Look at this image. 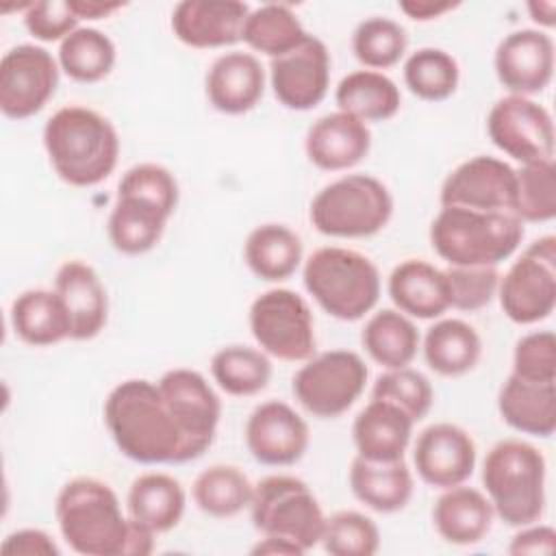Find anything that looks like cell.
Returning <instances> with one entry per match:
<instances>
[{"mask_svg":"<svg viewBox=\"0 0 556 556\" xmlns=\"http://www.w3.org/2000/svg\"><path fill=\"white\" fill-rule=\"evenodd\" d=\"M59 61L41 46L20 43L0 61V111L22 122L37 115L59 87Z\"/></svg>","mask_w":556,"mask_h":556,"instance_id":"4fadbf2b","label":"cell"},{"mask_svg":"<svg viewBox=\"0 0 556 556\" xmlns=\"http://www.w3.org/2000/svg\"><path fill=\"white\" fill-rule=\"evenodd\" d=\"M252 495L254 484L250 478L239 467L226 463L202 469L191 484L195 506L215 519H230L250 508Z\"/></svg>","mask_w":556,"mask_h":556,"instance_id":"d590c367","label":"cell"},{"mask_svg":"<svg viewBox=\"0 0 556 556\" xmlns=\"http://www.w3.org/2000/svg\"><path fill=\"white\" fill-rule=\"evenodd\" d=\"M400 11L415 20V22H430L437 20L441 15H445L447 11H454L458 7V2H450V0H402Z\"/></svg>","mask_w":556,"mask_h":556,"instance_id":"816d5d0a","label":"cell"},{"mask_svg":"<svg viewBox=\"0 0 556 556\" xmlns=\"http://www.w3.org/2000/svg\"><path fill=\"white\" fill-rule=\"evenodd\" d=\"M486 135L500 152L521 165L554 159V119L528 96L508 93L495 100L486 115Z\"/></svg>","mask_w":556,"mask_h":556,"instance_id":"7c38bea8","label":"cell"},{"mask_svg":"<svg viewBox=\"0 0 556 556\" xmlns=\"http://www.w3.org/2000/svg\"><path fill=\"white\" fill-rule=\"evenodd\" d=\"M41 139L54 174L72 187H96L117 167V130L96 109L61 106L48 117Z\"/></svg>","mask_w":556,"mask_h":556,"instance_id":"3957f363","label":"cell"},{"mask_svg":"<svg viewBox=\"0 0 556 556\" xmlns=\"http://www.w3.org/2000/svg\"><path fill=\"white\" fill-rule=\"evenodd\" d=\"M308 295L324 313L341 321L363 319L380 300V271L376 263L341 245L315 250L302 269Z\"/></svg>","mask_w":556,"mask_h":556,"instance_id":"8992f818","label":"cell"},{"mask_svg":"<svg viewBox=\"0 0 556 556\" xmlns=\"http://www.w3.org/2000/svg\"><path fill=\"white\" fill-rule=\"evenodd\" d=\"M169 217L167 211L148 200L117 193L106 219V235L117 252L139 256L161 241Z\"/></svg>","mask_w":556,"mask_h":556,"instance_id":"f546056e","label":"cell"},{"mask_svg":"<svg viewBox=\"0 0 556 556\" xmlns=\"http://www.w3.org/2000/svg\"><path fill=\"white\" fill-rule=\"evenodd\" d=\"M547 463L521 439L497 441L482 460V486L495 517L510 528L534 523L545 513Z\"/></svg>","mask_w":556,"mask_h":556,"instance_id":"277c9868","label":"cell"},{"mask_svg":"<svg viewBox=\"0 0 556 556\" xmlns=\"http://www.w3.org/2000/svg\"><path fill=\"white\" fill-rule=\"evenodd\" d=\"M304 256L302 239L287 224L267 222L250 230L243 243L248 269L265 282H282L295 274Z\"/></svg>","mask_w":556,"mask_h":556,"instance_id":"4dcf8cb0","label":"cell"},{"mask_svg":"<svg viewBox=\"0 0 556 556\" xmlns=\"http://www.w3.org/2000/svg\"><path fill=\"white\" fill-rule=\"evenodd\" d=\"M393 215L389 187L369 174H345L317 191L308 217L317 232L334 239L378 235Z\"/></svg>","mask_w":556,"mask_h":556,"instance_id":"52a82bcc","label":"cell"},{"mask_svg":"<svg viewBox=\"0 0 556 556\" xmlns=\"http://www.w3.org/2000/svg\"><path fill=\"white\" fill-rule=\"evenodd\" d=\"M334 102L339 111L365 124L387 122L400 111L402 93L395 80L384 72L354 70L339 80L334 89Z\"/></svg>","mask_w":556,"mask_h":556,"instance_id":"836d02e7","label":"cell"},{"mask_svg":"<svg viewBox=\"0 0 556 556\" xmlns=\"http://www.w3.org/2000/svg\"><path fill=\"white\" fill-rule=\"evenodd\" d=\"M369 369L352 350L313 354L291 378L295 402L313 417L337 419L348 413L367 384Z\"/></svg>","mask_w":556,"mask_h":556,"instance_id":"30bf717a","label":"cell"},{"mask_svg":"<svg viewBox=\"0 0 556 556\" xmlns=\"http://www.w3.org/2000/svg\"><path fill=\"white\" fill-rule=\"evenodd\" d=\"M415 421L395 404L371 397L352 421L356 456L367 460L404 458Z\"/></svg>","mask_w":556,"mask_h":556,"instance_id":"d4e9b609","label":"cell"},{"mask_svg":"<svg viewBox=\"0 0 556 556\" xmlns=\"http://www.w3.org/2000/svg\"><path fill=\"white\" fill-rule=\"evenodd\" d=\"M250 7L239 0H182L172 11L174 37L198 50L241 41Z\"/></svg>","mask_w":556,"mask_h":556,"instance_id":"ffe728a7","label":"cell"},{"mask_svg":"<svg viewBox=\"0 0 556 556\" xmlns=\"http://www.w3.org/2000/svg\"><path fill=\"white\" fill-rule=\"evenodd\" d=\"M408 48L404 26L391 17L374 15L363 20L352 33V52L365 70H387L400 63Z\"/></svg>","mask_w":556,"mask_h":556,"instance_id":"60d3db41","label":"cell"},{"mask_svg":"<svg viewBox=\"0 0 556 556\" xmlns=\"http://www.w3.org/2000/svg\"><path fill=\"white\" fill-rule=\"evenodd\" d=\"M371 397L387 400L400 406L413 421H419L432 408L434 389L421 371L413 367H400V369H384L376 378L371 387Z\"/></svg>","mask_w":556,"mask_h":556,"instance_id":"ee69618b","label":"cell"},{"mask_svg":"<svg viewBox=\"0 0 556 556\" xmlns=\"http://www.w3.org/2000/svg\"><path fill=\"white\" fill-rule=\"evenodd\" d=\"M9 319L17 339L33 348H48L70 339V317L54 289L22 291L11 302Z\"/></svg>","mask_w":556,"mask_h":556,"instance_id":"d6a6232c","label":"cell"},{"mask_svg":"<svg viewBox=\"0 0 556 556\" xmlns=\"http://www.w3.org/2000/svg\"><path fill=\"white\" fill-rule=\"evenodd\" d=\"M319 543L330 556H374L380 549V530L358 510H337L326 517Z\"/></svg>","mask_w":556,"mask_h":556,"instance_id":"7bdbcfd3","label":"cell"},{"mask_svg":"<svg viewBox=\"0 0 556 556\" xmlns=\"http://www.w3.org/2000/svg\"><path fill=\"white\" fill-rule=\"evenodd\" d=\"M80 20L70 9L67 0H39L30 2L24 11L26 30L39 41H63L78 28Z\"/></svg>","mask_w":556,"mask_h":556,"instance_id":"c3c4849f","label":"cell"},{"mask_svg":"<svg viewBox=\"0 0 556 556\" xmlns=\"http://www.w3.org/2000/svg\"><path fill=\"white\" fill-rule=\"evenodd\" d=\"M306 35L308 33L289 4L267 2L248 13L241 41H245L250 50L276 59L300 46Z\"/></svg>","mask_w":556,"mask_h":556,"instance_id":"8d00e7d4","label":"cell"},{"mask_svg":"<svg viewBox=\"0 0 556 556\" xmlns=\"http://www.w3.org/2000/svg\"><path fill=\"white\" fill-rule=\"evenodd\" d=\"M117 50L113 39L93 26H78L56 52L59 67L76 83L91 85L106 78L115 65Z\"/></svg>","mask_w":556,"mask_h":556,"instance_id":"74e56055","label":"cell"},{"mask_svg":"<svg viewBox=\"0 0 556 556\" xmlns=\"http://www.w3.org/2000/svg\"><path fill=\"white\" fill-rule=\"evenodd\" d=\"M54 291L70 317V339L89 341L104 330L109 319V295L104 282L89 263L80 258L65 261L56 269Z\"/></svg>","mask_w":556,"mask_h":556,"instance_id":"44dd1931","label":"cell"},{"mask_svg":"<svg viewBox=\"0 0 556 556\" xmlns=\"http://www.w3.org/2000/svg\"><path fill=\"white\" fill-rule=\"evenodd\" d=\"M426 365L445 378L471 371L482 356V339L478 330L458 317L437 319L421 339Z\"/></svg>","mask_w":556,"mask_h":556,"instance_id":"1f68e13d","label":"cell"},{"mask_svg":"<svg viewBox=\"0 0 556 556\" xmlns=\"http://www.w3.org/2000/svg\"><path fill=\"white\" fill-rule=\"evenodd\" d=\"M243 437L252 458L267 467L295 465L311 443L308 424L282 400H267L254 406L248 415Z\"/></svg>","mask_w":556,"mask_h":556,"instance_id":"9a60e30c","label":"cell"},{"mask_svg":"<svg viewBox=\"0 0 556 556\" xmlns=\"http://www.w3.org/2000/svg\"><path fill=\"white\" fill-rule=\"evenodd\" d=\"M404 85L426 102H443L454 96L460 83L458 61L441 48H419L404 61Z\"/></svg>","mask_w":556,"mask_h":556,"instance_id":"ab89813d","label":"cell"},{"mask_svg":"<svg viewBox=\"0 0 556 556\" xmlns=\"http://www.w3.org/2000/svg\"><path fill=\"white\" fill-rule=\"evenodd\" d=\"M515 215L526 224L556 217V165L552 161L523 163L515 169Z\"/></svg>","mask_w":556,"mask_h":556,"instance_id":"b9f144b4","label":"cell"},{"mask_svg":"<svg viewBox=\"0 0 556 556\" xmlns=\"http://www.w3.org/2000/svg\"><path fill=\"white\" fill-rule=\"evenodd\" d=\"M428 237L447 265L497 267L521 245L523 222L513 213L441 206Z\"/></svg>","mask_w":556,"mask_h":556,"instance_id":"5b68a950","label":"cell"},{"mask_svg":"<svg viewBox=\"0 0 556 556\" xmlns=\"http://www.w3.org/2000/svg\"><path fill=\"white\" fill-rule=\"evenodd\" d=\"M256 345L285 363H304L315 354V321L308 302L293 289L274 287L258 293L248 311Z\"/></svg>","mask_w":556,"mask_h":556,"instance_id":"9c48e42d","label":"cell"},{"mask_svg":"<svg viewBox=\"0 0 556 556\" xmlns=\"http://www.w3.org/2000/svg\"><path fill=\"white\" fill-rule=\"evenodd\" d=\"M513 374L539 382L556 380V337L552 330H532L515 343Z\"/></svg>","mask_w":556,"mask_h":556,"instance_id":"7dc6e473","label":"cell"},{"mask_svg":"<svg viewBox=\"0 0 556 556\" xmlns=\"http://www.w3.org/2000/svg\"><path fill=\"white\" fill-rule=\"evenodd\" d=\"M439 200L441 206L515 215V167L497 156H471L445 176Z\"/></svg>","mask_w":556,"mask_h":556,"instance_id":"5bb4252c","label":"cell"},{"mask_svg":"<svg viewBox=\"0 0 556 556\" xmlns=\"http://www.w3.org/2000/svg\"><path fill=\"white\" fill-rule=\"evenodd\" d=\"M0 552L4 556H59L61 547L41 528H20L2 539Z\"/></svg>","mask_w":556,"mask_h":556,"instance_id":"681fc988","label":"cell"},{"mask_svg":"<svg viewBox=\"0 0 556 556\" xmlns=\"http://www.w3.org/2000/svg\"><path fill=\"white\" fill-rule=\"evenodd\" d=\"M250 517L263 536L289 539L304 552L319 545L326 523L311 486L289 473L265 476L254 484Z\"/></svg>","mask_w":556,"mask_h":556,"instance_id":"ba28073f","label":"cell"},{"mask_svg":"<svg viewBox=\"0 0 556 556\" xmlns=\"http://www.w3.org/2000/svg\"><path fill=\"white\" fill-rule=\"evenodd\" d=\"M348 480L352 495L367 508L382 515L402 510L415 491L413 471L404 458L367 460L363 456H354Z\"/></svg>","mask_w":556,"mask_h":556,"instance_id":"83f0119b","label":"cell"},{"mask_svg":"<svg viewBox=\"0 0 556 556\" xmlns=\"http://www.w3.org/2000/svg\"><path fill=\"white\" fill-rule=\"evenodd\" d=\"M187 508V493L180 480L163 471L137 476L126 493V513L154 534L176 528Z\"/></svg>","mask_w":556,"mask_h":556,"instance_id":"f1b7e54d","label":"cell"},{"mask_svg":"<svg viewBox=\"0 0 556 556\" xmlns=\"http://www.w3.org/2000/svg\"><path fill=\"white\" fill-rule=\"evenodd\" d=\"M493 519L495 513L489 497L465 482L443 489L432 506V526L452 545L480 543L491 532Z\"/></svg>","mask_w":556,"mask_h":556,"instance_id":"4316f807","label":"cell"},{"mask_svg":"<svg viewBox=\"0 0 556 556\" xmlns=\"http://www.w3.org/2000/svg\"><path fill=\"white\" fill-rule=\"evenodd\" d=\"M208 104L224 115L252 111L265 93V70L252 52L230 50L219 54L204 78Z\"/></svg>","mask_w":556,"mask_h":556,"instance_id":"7402d4cb","label":"cell"},{"mask_svg":"<svg viewBox=\"0 0 556 556\" xmlns=\"http://www.w3.org/2000/svg\"><path fill=\"white\" fill-rule=\"evenodd\" d=\"M476 441L458 424L439 421L426 426L413 445V465L421 482L450 489L471 478L476 469Z\"/></svg>","mask_w":556,"mask_h":556,"instance_id":"e0dca14e","label":"cell"},{"mask_svg":"<svg viewBox=\"0 0 556 556\" xmlns=\"http://www.w3.org/2000/svg\"><path fill=\"white\" fill-rule=\"evenodd\" d=\"M269 85L276 100L291 111H311L330 87V52L326 43L306 35V39L282 56L269 61Z\"/></svg>","mask_w":556,"mask_h":556,"instance_id":"2e32d148","label":"cell"},{"mask_svg":"<svg viewBox=\"0 0 556 556\" xmlns=\"http://www.w3.org/2000/svg\"><path fill=\"white\" fill-rule=\"evenodd\" d=\"M361 343L376 365L400 369L408 367L417 356L421 334L408 315L397 308H380L365 321Z\"/></svg>","mask_w":556,"mask_h":556,"instance_id":"e575fe53","label":"cell"},{"mask_svg":"<svg viewBox=\"0 0 556 556\" xmlns=\"http://www.w3.org/2000/svg\"><path fill=\"white\" fill-rule=\"evenodd\" d=\"M371 148L369 126L343 111L315 119L304 137L306 159L324 172H343L358 165Z\"/></svg>","mask_w":556,"mask_h":556,"instance_id":"603a6c76","label":"cell"},{"mask_svg":"<svg viewBox=\"0 0 556 556\" xmlns=\"http://www.w3.org/2000/svg\"><path fill=\"white\" fill-rule=\"evenodd\" d=\"M102 415L115 447L139 465H180L202 456L152 380L128 378L115 384Z\"/></svg>","mask_w":556,"mask_h":556,"instance_id":"6da1fadb","label":"cell"},{"mask_svg":"<svg viewBox=\"0 0 556 556\" xmlns=\"http://www.w3.org/2000/svg\"><path fill=\"white\" fill-rule=\"evenodd\" d=\"M67 2L78 20H104L126 7V2H119V0H67Z\"/></svg>","mask_w":556,"mask_h":556,"instance_id":"f5cc1de1","label":"cell"},{"mask_svg":"<svg viewBox=\"0 0 556 556\" xmlns=\"http://www.w3.org/2000/svg\"><path fill=\"white\" fill-rule=\"evenodd\" d=\"M497 410L504 424L521 434L552 437L556 430V380L539 382L510 371L500 387Z\"/></svg>","mask_w":556,"mask_h":556,"instance_id":"484cf974","label":"cell"},{"mask_svg":"<svg viewBox=\"0 0 556 556\" xmlns=\"http://www.w3.org/2000/svg\"><path fill=\"white\" fill-rule=\"evenodd\" d=\"M497 298L504 315L530 326L547 319L556 306V237L534 239L500 276Z\"/></svg>","mask_w":556,"mask_h":556,"instance_id":"8fae6325","label":"cell"},{"mask_svg":"<svg viewBox=\"0 0 556 556\" xmlns=\"http://www.w3.org/2000/svg\"><path fill=\"white\" fill-rule=\"evenodd\" d=\"M556 549V530L545 523H528L521 526L519 532L508 543V554H552Z\"/></svg>","mask_w":556,"mask_h":556,"instance_id":"f907efd6","label":"cell"},{"mask_svg":"<svg viewBox=\"0 0 556 556\" xmlns=\"http://www.w3.org/2000/svg\"><path fill=\"white\" fill-rule=\"evenodd\" d=\"M254 556H302L306 554L298 543L282 536H263L252 547Z\"/></svg>","mask_w":556,"mask_h":556,"instance_id":"db71d44e","label":"cell"},{"mask_svg":"<svg viewBox=\"0 0 556 556\" xmlns=\"http://www.w3.org/2000/svg\"><path fill=\"white\" fill-rule=\"evenodd\" d=\"M445 271L450 287V308L473 313L493 302L500 287L497 267H458L450 265Z\"/></svg>","mask_w":556,"mask_h":556,"instance_id":"f6af8a7d","label":"cell"},{"mask_svg":"<svg viewBox=\"0 0 556 556\" xmlns=\"http://www.w3.org/2000/svg\"><path fill=\"white\" fill-rule=\"evenodd\" d=\"M54 517L63 541L83 556H148L154 549L156 534L122 510L111 484L91 476L59 489Z\"/></svg>","mask_w":556,"mask_h":556,"instance_id":"7a4b0ae2","label":"cell"},{"mask_svg":"<svg viewBox=\"0 0 556 556\" xmlns=\"http://www.w3.org/2000/svg\"><path fill=\"white\" fill-rule=\"evenodd\" d=\"M117 193L124 195H137L141 200H148L169 215H174L178 206V182L176 176L159 163H139L124 172L117 185Z\"/></svg>","mask_w":556,"mask_h":556,"instance_id":"bcb514c9","label":"cell"},{"mask_svg":"<svg viewBox=\"0 0 556 556\" xmlns=\"http://www.w3.org/2000/svg\"><path fill=\"white\" fill-rule=\"evenodd\" d=\"M554 39L539 28H519L508 33L495 48V76L508 93H541L554 76Z\"/></svg>","mask_w":556,"mask_h":556,"instance_id":"ac0fdd59","label":"cell"},{"mask_svg":"<svg viewBox=\"0 0 556 556\" xmlns=\"http://www.w3.org/2000/svg\"><path fill=\"white\" fill-rule=\"evenodd\" d=\"M528 13L530 17L545 28H552L556 24V2L552 0H539V2H528Z\"/></svg>","mask_w":556,"mask_h":556,"instance_id":"11a10c76","label":"cell"},{"mask_svg":"<svg viewBox=\"0 0 556 556\" xmlns=\"http://www.w3.org/2000/svg\"><path fill=\"white\" fill-rule=\"evenodd\" d=\"M211 376L224 393L232 397H250L269 384L271 361L261 348L232 343L213 354Z\"/></svg>","mask_w":556,"mask_h":556,"instance_id":"f35d334b","label":"cell"},{"mask_svg":"<svg viewBox=\"0 0 556 556\" xmlns=\"http://www.w3.org/2000/svg\"><path fill=\"white\" fill-rule=\"evenodd\" d=\"M159 389L191 443L204 454L217 434L222 400L195 369L174 367L159 378Z\"/></svg>","mask_w":556,"mask_h":556,"instance_id":"d6986e66","label":"cell"},{"mask_svg":"<svg viewBox=\"0 0 556 556\" xmlns=\"http://www.w3.org/2000/svg\"><path fill=\"white\" fill-rule=\"evenodd\" d=\"M387 291L395 308L410 319H439L450 308L445 271L424 258H406L393 267Z\"/></svg>","mask_w":556,"mask_h":556,"instance_id":"cb8c5ba5","label":"cell"}]
</instances>
